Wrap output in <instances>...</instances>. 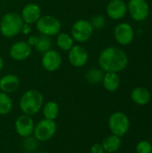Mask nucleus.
Returning a JSON list of instances; mask_svg holds the SVG:
<instances>
[{"label": "nucleus", "instance_id": "obj_22", "mask_svg": "<svg viewBox=\"0 0 152 153\" xmlns=\"http://www.w3.org/2000/svg\"><path fill=\"white\" fill-rule=\"evenodd\" d=\"M13 109V100L9 94L0 91V116L8 115Z\"/></svg>", "mask_w": 152, "mask_h": 153}, {"label": "nucleus", "instance_id": "obj_34", "mask_svg": "<svg viewBox=\"0 0 152 153\" xmlns=\"http://www.w3.org/2000/svg\"><path fill=\"white\" fill-rule=\"evenodd\" d=\"M151 153H152V152H151Z\"/></svg>", "mask_w": 152, "mask_h": 153}, {"label": "nucleus", "instance_id": "obj_2", "mask_svg": "<svg viewBox=\"0 0 152 153\" xmlns=\"http://www.w3.org/2000/svg\"><path fill=\"white\" fill-rule=\"evenodd\" d=\"M44 105V97L37 90H28L21 97L19 107L23 114L33 116L38 114Z\"/></svg>", "mask_w": 152, "mask_h": 153}, {"label": "nucleus", "instance_id": "obj_27", "mask_svg": "<svg viewBox=\"0 0 152 153\" xmlns=\"http://www.w3.org/2000/svg\"><path fill=\"white\" fill-rule=\"evenodd\" d=\"M137 153H151L152 144L146 140H142L139 142L135 147Z\"/></svg>", "mask_w": 152, "mask_h": 153}, {"label": "nucleus", "instance_id": "obj_3", "mask_svg": "<svg viewBox=\"0 0 152 153\" xmlns=\"http://www.w3.org/2000/svg\"><path fill=\"white\" fill-rule=\"evenodd\" d=\"M23 23L21 14L14 12L6 13L0 20V33L6 39H13L21 33Z\"/></svg>", "mask_w": 152, "mask_h": 153}, {"label": "nucleus", "instance_id": "obj_16", "mask_svg": "<svg viewBox=\"0 0 152 153\" xmlns=\"http://www.w3.org/2000/svg\"><path fill=\"white\" fill-rule=\"evenodd\" d=\"M20 87V79L13 74H7L0 78L1 91L10 94L15 92Z\"/></svg>", "mask_w": 152, "mask_h": 153}, {"label": "nucleus", "instance_id": "obj_6", "mask_svg": "<svg viewBox=\"0 0 152 153\" xmlns=\"http://www.w3.org/2000/svg\"><path fill=\"white\" fill-rule=\"evenodd\" d=\"M93 28L90 21L80 19L74 22L71 29V36L78 43L87 42L93 34Z\"/></svg>", "mask_w": 152, "mask_h": 153}, {"label": "nucleus", "instance_id": "obj_25", "mask_svg": "<svg viewBox=\"0 0 152 153\" xmlns=\"http://www.w3.org/2000/svg\"><path fill=\"white\" fill-rule=\"evenodd\" d=\"M90 22L92 25L93 30H102L105 27L106 22H107L106 18L101 14H97V15L93 16Z\"/></svg>", "mask_w": 152, "mask_h": 153}, {"label": "nucleus", "instance_id": "obj_30", "mask_svg": "<svg viewBox=\"0 0 152 153\" xmlns=\"http://www.w3.org/2000/svg\"><path fill=\"white\" fill-rule=\"evenodd\" d=\"M30 31H31L30 25V24H27V23H23L21 32H22V34H24V35H29L30 33Z\"/></svg>", "mask_w": 152, "mask_h": 153}, {"label": "nucleus", "instance_id": "obj_14", "mask_svg": "<svg viewBox=\"0 0 152 153\" xmlns=\"http://www.w3.org/2000/svg\"><path fill=\"white\" fill-rule=\"evenodd\" d=\"M108 16L115 21L123 19L127 13V4L124 0H110L107 5Z\"/></svg>", "mask_w": 152, "mask_h": 153}, {"label": "nucleus", "instance_id": "obj_4", "mask_svg": "<svg viewBox=\"0 0 152 153\" xmlns=\"http://www.w3.org/2000/svg\"><path fill=\"white\" fill-rule=\"evenodd\" d=\"M36 28L39 34L51 38L60 33L62 24L56 17L47 14L43 16L41 15V17L36 22Z\"/></svg>", "mask_w": 152, "mask_h": 153}, {"label": "nucleus", "instance_id": "obj_9", "mask_svg": "<svg viewBox=\"0 0 152 153\" xmlns=\"http://www.w3.org/2000/svg\"><path fill=\"white\" fill-rule=\"evenodd\" d=\"M135 32L131 24L127 22L118 23L114 29V37L117 43L122 46L130 45L134 39Z\"/></svg>", "mask_w": 152, "mask_h": 153}, {"label": "nucleus", "instance_id": "obj_18", "mask_svg": "<svg viewBox=\"0 0 152 153\" xmlns=\"http://www.w3.org/2000/svg\"><path fill=\"white\" fill-rule=\"evenodd\" d=\"M102 83L108 91L114 92L118 90L121 84V79L117 73H105Z\"/></svg>", "mask_w": 152, "mask_h": 153}, {"label": "nucleus", "instance_id": "obj_19", "mask_svg": "<svg viewBox=\"0 0 152 153\" xmlns=\"http://www.w3.org/2000/svg\"><path fill=\"white\" fill-rule=\"evenodd\" d=\"M105 152L114 153L117 152L121 145H122V140L121 137L116 136L115 134H111L108 137H106L101 143Z\"/></svg>", "mask_w": 152, "mask_h": 153}, {"label": "nucleus", "instance_id": "obj_15", "mask_svg": "<svg viewBox=\"0 0 152 153\" xmlns=\"http://www.w3.org/2000/svg\"><path fill=\"white\" fill-rule=\"evenodd\" d=\"M21 16L24 23L34 24L41 17V9L35 3H29L23 6L21 12Z\"/></svg>", "mask_w": 152, "mask_h": 153}, {"label": "nucleus", "instance_id": "obj_11", "mask_svg": "<svg viewBox=\"0 0 152 153\" xmlns=\"http://www.w3.org/2000/svg\"><path fill=\"white\" fill-rule=\"evenodd\" d=\"M62 61L63 59L61 54L55 49L47 50L43 53L41 57V65L43 68L50 73L57 71L62 65Z\"/></svg>", "mask_w": 152, "mask_h": 153}, {"label": "nucleus", "instance_id": "obj_1", "mask_svg": "<svg viewBox=\"0 0 152 153\" xmlns=\"http://www.w3.org/2000/svg\"><path fill=\"white\" fill-rule=\"evenodd\" d=\"M100 69L106 73H120L128 65L126 53L116 47H108L104 48L98 59Z\"/></svg>", "mask_w": 152, "mask_h": 153}, {"label": "nucleus", "instance_id": "obj_17", "mask_svg": "<svg viewBox=\"0 0 152 153\" xmlns=\"http://www.w3.org/2000/svg\"><path fill=\"white\" fill-rule=\"evenodd\" d=\"M131 99L135 104L145 106L151 101V95L148 89L144 87H136L131 92Z\"/></svg>", "mask_w": 152, "mask_h": 153}, {"label": "nucleus", "instance_id": "obj_29", "mask_svg": "<svg viewBox=\"0 0 152 153\" xmlns=\"http://www.w3.org/2000/svg\"><path fill=\"white\" fill-rule=\"evenodd\" d=\"M37 40H38V36H36V35H31V36H30V37L28 38L27 43L32 48V47H34V46L36 45Z\"/></svg>", "mask_w": 152, "mask_h": 153}, {"label": "nucleus", "instance_id": "obj_28", "mask_svg": "<svg viewBox=\"0 0 152 153\" xmlns=\"http://www.w3.org/2000/svg\"><path fill=\"white\" fill-rule=\"evenodd\" d=\"M105 151L101 145V143H95L90 148V153H104Z\"/></svg>", "mask_w": 152, "mask_h": 153}, {"label": "nucleus", "instance_id": "obj_8", "mask_svg": "<svg viewBox=\"0 0 152 153\" xmlns=\"http://www.w3.org/2000/svg\"><path fill=\"white\" fill-rule=\"evenodd\" d=\"M127 13L135 22L145 21L150 14V5L147 0H129Z\"/></svg>", "mask_w": 152, "mask_h": 153}, {"label": "nucleus", "instance_id": "obj_10", "mask_svg": "<svg viewBox=\"0 0 152 153\" xmlns=\"http://www.w3.org/2000/svg\"><path fill=\"white\" fill-rule=\"evenodd\" d=\"M68 61L73 67H83L89 61V52L80 44L73 45L68 51Z\"/></svg>", "mask_w": 152, "mask_h": 153}, {"label": "nucleus", "instance_id": "obj_24", "mask_svg": "<svg viewBox=\"0 0 152 153\" xmlns=\"http://www.w3.org/2000/svg\"><path fill=\"white\" fill-rule=\"evenodd\" d=\"M104 74H105V73L101 69L91 68L86 73L85 78L88 82H90L91 84H98L99 82H102Z\"/></svg>", "mask_w": 152, "mask_h": 153}, {"label": "nucleus", "instance_id": "obj_5", "mask_svg": "<svg viewBox=\"0 0 152 153\" xmlns=\"http://www.w3.org/2000/svg\"><path fill=\"white\" fill-rule=\"evenodd\" d=\"M130 119L123 112L113 113L108 119V127L112 134L119 137L125 135L130 129Z\"/></svg>", "mask_w": 152, "mask_h": 153}, {"label": "nucleus", "instance_id": "obj_7", "mask_svg": "<svg viewBox=\"0 0 152 153\" xmlns=\"http://www.w3.org/2000/svg\"><path fill=\"white\" fill-rule=\"evenodd\" d=\"M57 126L55 120L42 119L35 125L33 134L38 142H47L56 133Z\"/></svg>", "mask_w": 152, "mask_h": 153}, {"label": "nucleus", "instance_id": "obj_12", "mask_svg": "<svg viewBox=\"0 0 152 153\" xmlns=\"http://www.w3.org/2000/svg\"><path fill=\"white\" fill-rule=\"evenodd\" d=\"M15 131L22 138L30 136L33 134L35 124L31 116L29 115H21L17 117L14 123Z\"/></svg>", "mask_w": 152, "mask_h": 153}, {"label": "nucleus", "instance_id": "obj_32", "mask_svg": "<svg viewBox=\"0 0 152 153\" xmlns=\"http://www.w3.org/2000/svg\"><path fill=\"white\" fill-rule=\"evenodd\" d=\"M38 153H47V152H38Z\"/></svg>", "mask_w": 152, "mask_h": 153}, {"label": "nucleus", "instance_id": "obj_21", "mask_svg": "<svg viewBox=\"0 0 152 153\" xmlns=\"http://www.w3.org/2000/svg\"><path fill=\"white\" fill-rule=\"evenodd\" d=\"M56 46L62 51H69L74 45V40L71 34L65 32H60L56 35Z\"/></svg>", "mask_w": 152, "mask_h": 153}, {"label": "nucleus", "instance_id": "obj_23", "mask_svg": "<svg viewBox=\"0 0 152 153\" xmlns=\"http://www.w3.org/2000/svg\"><path fill=\"white\" fill-rule=\"evenodd\" d=\"M52 47V39L50 37L48 36H45L42 34H39L38 36V40L36 45L34 46V48H36V50L39 53H45L47 50L51 49Z\"/></svg>", "mask_w": 152, "mask_h": 153}, {"label": "nucleus", "instance_id": "obj_20", "mask_svg": "<svg viewBox=\"0 0 152 153\" xmlns=\"http://www.w3.org/2000/svg\"><path fill=\"white\" fill-rule=\"evenodd\" d=\"M42 114L46 119L55 120L59 115V106L57 102L49 100L42 107Z\"/></svg>", "mask_w": 152, "mask_h": 153}, {"label": "nucleus", "instance_id": "obj_26", "mask_svg": "<svg viewBox=\"0 0 152 153\" xmlns=\"http://www.w3.org/2000/svg\"><path fill=\"white\" fill-rule=\"evenodd\" d=\"M22 146L27 152H33L38 148V141L35 137L28 136L25 138V140L22 143Z\"/></svg>", "mask_w": 152, "mask_h": 153}, {"label": "nucleus", "instance_id": "obj_31", "mask_svg": "<svg viewBox=\"0 0 152 153\" xmlns=\"http://www.w3.org/2000/svg\"><path fill=\"white\" fill-rule=\"evenodd\" d=\"M4 60H3V58H2V56H0V72L3 70V68H4Z\"/></svg>", "mask_w": 152, "mask_h": 153}, {"label": "nucleus", "instance_id": "obj_33", "mask_svg": "<svg viewBox=\"0 0 152 153\" xmlns=\"http://www.w3.org/2000/svg\"><path fill=\"white\" fill-rule=\"evenodd\" d=\"M0 136H1V134H0Z\"/></svg>", "mask_w": 152, "mask_h": 153}, {"label": "nucleus", "instance_id": "obj_13", "mask_svg": "<svg viewBox=\"0 0 152 153\" xmlns=\"http://www.w3.org/2000/svg\"><path fill=\"white\" fill-rule=\"evenodd\" d=\"M32 52L31 47L27 41H17L13 43L9 48V55L12 59L15 61H24L28 59Z\"/></svg>", "mask_w": 152, "mask_h": 153}]
</instances>
